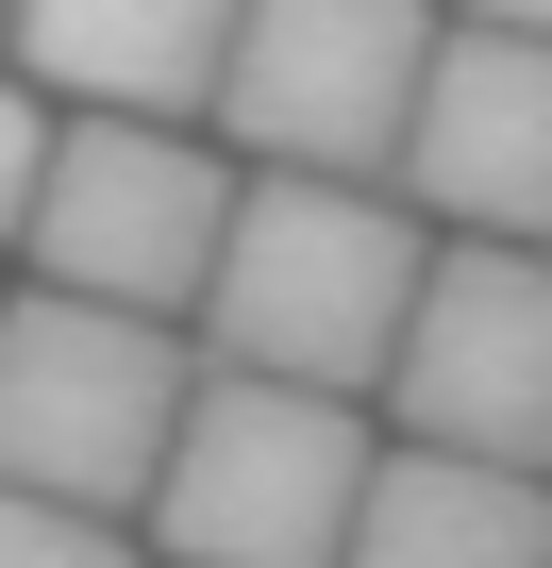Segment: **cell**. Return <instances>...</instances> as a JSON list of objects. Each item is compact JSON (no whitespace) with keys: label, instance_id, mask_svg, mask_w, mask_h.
Segmentation results:
<instances>
[{"label":"cell","instance_id":"cell-1","mask_svg":"<svg viewBox=\"0 0 552 568\" xmlns=\"http://www.w3.org/2000/svg\"><path fill=\"white\" fill-rule=\"evenodd\" d=\"M419 251H435L419 201L369 168H234V217H218V267L184 318L218 335V368L369 402L402 352V302H419Z\"/></svg>","mask_w":552,"mask_h":568},{"label":"cell","instance_id":"cell-2","mask_svg":"<svg viewBox=\"0 0 552 568\" xmlns=\"http://www.w3.org/2000/svg\"><path fill=\"white\" fill-rule=\"evenodd\" d=\"M369 402L335 385H268V368H201L168 452H151V551L168 568H335L352 485H369Z\"/></svg>","mask_w":552,"mask_h":568},{"label":"cell","instance_id":"cell-3","mask_svg":"<svg viewBox=\"0 0 552 568\" xmlns=\"http://www.w3.org/2000/svg\"><path fill=\"white\" fill-rule=\"evenodd\" d=\"M218 217H234V151L218 134L68 101L51 151H34V201H18V251H34V284H68V302L184 318L201 267H218Z\"/></svg>","mask_w":552,"mask_h":568},{"label":"cell","instance_id":"cell-4","mask_svg":"<svg viewBox=\"0 0 552 568\" xmlns=\"http://www.w3.org/2000/svg\"><path fill=\"white\" fill-rule=\"evenodd\" d=\"M184 318H134V302H0V485L34 501H84V518H134L151 501V452L184 418Z\"/></svg>","mask_w":552,"mask_h":568},{"label":"cell","instance_id":"cell-5","mask_svg":"<svg viewBox=\"0 0 552 568\" xmlns=\"http://www.w3.org/2000/svg\"><path fill=\"white\" fill-rule=\"evenodd\" d=\"M419 68H435V0H234L201 118L251 168H369L385 184Z\"/></svg>","mask_w":552,"mask_h":568},{"label":"cell","instance_id":"cell-6","mask_svg":"<svg viewBox=\"0 0 552 568\" xmlns=\"http://www.w3.org/2000/svg\"><path fill=\"white\" fill-rule=\"evenodd\" d=\"M385 402H402V435H435V452L552 468V251H535V234H452V251H419Z\"/></svg>","mask_w":552,"mask_h":568},{"label":"cell","instance_id":"cell-7","mask_svg":"<svg viewBox=\"0 0 552 568\" xmlns=\"http://www.w3.org/2000/svg\"><path fill=\"white\" fill-rule=\"evenodd\" d=\"M385 184H402L435 234H535V251H552V34H502V18L435 34Z\"/></svg>","mask_w":552,"mask_h":568},{"label":"cell","instance_id":"cell-8","mask_svg":"<svg viewBox=\"0 0 552 568\" xmlns=\"http://www.w3.org/2000/svg\"><path fill=\"white\" fill-rule=\"evenodd\" d=\"M535 551H552V468H485L435 435L369 452L352 535H335V568H535Z\"/></svg>","mask_w":552,"mask_h":568},{"label":"cell","instance_id":"cell-9","mask_svg":"<svg viewBox=\"0 0 552 568\" xmlns=\"http://www.w3.org/2000/svg\"><path fill=\"white\" fill-rule=\"evenodd\" d=\"M34 101H118V118H201L234 0H0Z\"/></svg>","mask_w":552,"mask_h":568},{"label":"cell","instance_id":"cell-10","mask_svg":"<svg viewBox=\"0 0 552 568\" xmlns=\"http://www.w3.org/2000/svg\"><path fill=\"white\" fill-rule=\"evenodd\" d=\"M0 568H134V535H118V518H84V501L0 485Z\"/></svg>","mask_w":552,"mask_h":568},{"label":"cell","instance_id":"cell-11","mask_svg":"<svg viewBox=\"0 0 552 568\" xmlns=\"http://www.w3.org/2000/svg\"><path fill=\"white\" fill-rule=\"evenodd\" d=\"M34 151H51V101L0 68V234H18V201H34Z\"/></svg>","mask_w":552,"mask_h":568},{"label":"cell","instance_id":"cell-12","mask_svg":"<svg viewBox=\"0 0 552 568\" xmlns=\"http://www.w3.org/2000/svg\"><path fill=\"white\" fill-rule=\"evenodd\" d=\"M452 18H502V34H552V0H452Z\"/></svg>","mask_w":552,"mask_h":568},{"label":"cell","instance_id":"cell-13","mask_svg":"<svg viewBox=\"0 0 552 568\" xmlns=\"http://www.w3.org/2000/svg\"><path fill=\"white\" fill-rule=\"evenodd\" d=\"M151 568H168V551H151Z\"/></svg>","mask_w":552,"mask_h":568},{"label":"cell","instance_id":"cell-14","mask_svg":"<svg viewBox=\"0 0 552 568\" xmlns=\"http://www.w3.org/2000/svg\"><path fill=\"white\" fill-rule=\"evenodd\" d=\"M535 568H552V551H535Z\"/></svg>","mask_w":552,"mask_h":568}]
</instances>
